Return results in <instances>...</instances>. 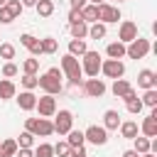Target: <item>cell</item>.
<instances>
[{"mask_svg":"<svg viewBox=\"0 0 157 157\" xmlns=\"http://www.w3.org/2000/svg\"><path fill=\"white\" fill-rule=\"evenodd\" d=\"M81 17H83V22H86V25H88V22H98V5L86 2V5L81 7Z\"/></svg>","mask_w":157,"mask_h":157,"instance_id":"cell-18","label":"cell"},{"mask_svg":"<svg viewBox=\"0 0 157 157\" xmlns=\"http://www.w3.org/2000/svg\"><path fill=\"white\" fill-rule=\"evenodd\" d=\"M22 86H25V91H32V88H37V76H32V74H25V76H22Z\"/></svg>","mask_w":157,"mask_h":157,"instance_id":"cell-38","label":"cell"},{"mask_svg":"<svg viewBox=\"0 0 157 157\" xmlns=\"http://www.w3.org/2000/svg\"><path fill=\"white\" fill-rule=\"evenodd\" d=\"M69 5H71V10H81L86 5V0H69Z\"/></svg>","mask_w":157,"mask_h":157,"instance_id":"cell-44","label":"cell"},{"mask_svg":"<svg viewBox=\"0 0 157 157\" xmlns=\"http://www.w3.org/2000/svg\"><path fill=\"white\" fill-rule=\"evenodd\" d=\"M15 157H34V152H32L29 147H17V152H15Z\"/></svg>","mask_w":157,"mask_h":157,"instance_id":"cell-42","label":"cell"},{"mask_svg":"<svg viewBox=\"0 0 157 157\" xmlns=\"http://www.w3.org/2000/svg\"><path fill=\"white\" fill-rule=\"evenodd\" d=\"M34 157H54V145H49V142H42V145L34 150Z\"/></svg>","mask_w":157,"mask_h":157,"instance_id":"cell-34","label":"cell"},{"mask_svg":"<svg viewBox=\"0 0 157 157\" xmlns=\"http://www.w3.org/2000/svg\"><path fill=\"white\" fill-rule=\"evenodd\" d=\"M22 2V7H34L37 5V0H20Z\"/></svg>","mask_w":157,"mask_h":157,"instance_id":"cell-45","label":"cell"},{"mask_svg":"<svg viewBox=\"0 0 157 157\" xmlns=\"http://www.w3.org/2000/svg\"><path fill=\"white\" fill-rule=\"evenodd\" d=\"M74 22H83L81 10H71V12H69V25H74Z\"/></svg>","mask_w":157,"mask_h":157,"instance_id":"cell-41","label":"cell"},{"mask_svg":"<svg viewBox=\"0 0 157 157\" xmlns=\"http://www.w3.org/2000/svg\"><path fill=\"white\" fill-rule=\"evenodd\" d=\"M125 103H128V110H130V113H132V115H137V113H140V110H142V108H145V105H142V101H140V98H132V101H125Z\"/></svg>","mask_w":157,"mask_h":157,"instance_id":"cell-39","label":"cell"},{"mask_svg":"<svg viewBox=\"0 0 157 157\" xmlns=\"http://www.w3.org/2000/svg\"><path fill=\"white\" fill-rule=\"evenodd\" d=\"M83 140H88L91 145H105L108 142V130L105 128H101V125H88L86 128V132H83Z\"/></svg>","mask_w":157,"mask_h":157,"instance_id":"cell-7","label":"cell"},{"mask_svg":"<svg viewBox=\"0 0 157 157\" xmlns=\"http://www.w3.org/2000/svg\"><path fill=\"white\" fill-rule=\"evenodd\" d=\"M32 142H34V135L29 130H22L17 137V147H32Z\"/></svg>","mask_w":157,"mask_h":157,"instance_id":"cell-33","label":"cell"},{"mask_svg":"<svg viewBox=\"0 0 157 157\" xmlns=\"http://www.w3.org/2000/svg\"><path fill=\"white\" fill-rule=\"evenodd\" d=\"M115 2H125V0H115Z\"/></svg>","mask_w":157,"mask_h":157,"instance_id":"cell-50","label":"cell"},{"mask_svg":"<svg viewBox=\"0 0 157 157\" xmlns=\"http://www.w3.org/2000/svg\"><path fill=\"white\" fill-rule=\"evenodd\" d=\"M22 71H25V74H32V76H37V71H39V59H34V56L25 59V61H22Z\"/></svg>","mask_w":157,"mask_h":157,"instance_id":"cell-29","label":"cell"},{"mask_svg":"<svg viewBox=\"0 0 157 157\" xmlns=\"http://www.w3.org/2000/svg\"><path fill=\"white\" fill-rule=\"evenodd\" d=\"M39 44H42V54H54L59 47L54 37H44V39H39Z\"/></svg>","mask_w":157,"mask_h":157,"instance_id":"cell-31","label":"cell"},{"mask_svg":"<svg viewBox=\"0 0 157 157\" xmlns=\"http://www.w3.org/2000/svg\"><path fill=\"white\" fill-rule=\"evenodd\" d=\"M17 105H20L22 110H34V105H37V96H34L32 91H22V93L17 96Z\"/></svg>","mask_w":157,"mask_h":157,"instance_id":"cell-16","label":"cell"},{"mask_svg":"<svg viewBox=\"0 0 157 157\" xmlns=\"http://www.w3.org/2000/svg\"><path fill=\"white\" fill-rule=\"evenodd\" d=\"M5 2H7V0H0V7H2V5H5Z\"/></svg>","mask_w":157,"mask_h":157,"instance_id":"cell-49","label":"cell"},{"mask_svg":"<svg viewBox=\"0 0 157 157\" xmlns=\"http://www.w3.org/2000/svg\"><path fill=\"white\" fill-rule=\"evenodd\" d=\"M135 37H137V25H135L132 20H125V22H120V29H118V42L128 44V42H132Z\"/></svg>","mask_w":157,"mask_h":157,"instance_id":"cell-11","label":"cell"},{"mask_svg":"<svg viewBox=\"0 0 157 157\" xmlns=\"http://www.w3.org/2000/svg\"><path fill=\"white\" fill-rule=\"evenodd\" d=\"M105 32H108V29H105L103 22H91V27H88V37H91V39H103Z\"/></svg>","mask_w":157,"mask_h":157,"instance_id":"cell-27","label":"cell"},{"mask_svg":"<svg viewBox=\"0 0 157 157\" xmlns=\"http://www.w3.org/2000/svg\"><path fill=\"white\" fill-rule=\"evenodd\" d=\"M118 20H120V10L115 5H108V2L98 5V22L108 25V22H118Z\"/></svg>","mask_w":157,"mask_h":157,"instance_id":"cell-9","label":"cell"},{"mask_svg":"<svg viewBox=\"0 0 157 157\" xmlns=\"http://www.w3.org/2000/svg\"><path fill=\"white\" fill-rule=\"evenodd\" d=\"M34 108L39 110V115H42V118H52V115L56 113V101H54V96L44 93L42 98H37V105H34Z\"/></svg>","mask_w":157,"mask_h":157,"instance_id":"cell-10","label":"cell"},{"mask_svg":"<svg viewBox=\"0 0 157 157\" xmlns=\"http://www.w3.org/2000/svg\"><path fill=\"white\" fill-rule=\"evenodd\" d=\"M69 29H71V37H74V39L88 37V25H86V22H74V25H69Z\"/></svg>","mask_w":157,"mask_h":157,"instance_id":"cell-24","label":"cell"},{"mask_svg":"<svg viewBox=\"0 0 157 157\" xmlns=\"http://www.w3.org/2000/svg\"><path fill=\"white\" fill-rule=\"evenodd\" d=\"M120 135H123V137H128V140H132V137L137 135V123H135V120L120 123Z\"/></svg>","mask_w":157,"mask_h":157,"instance_id":"cell-28","label":"cell"},{"mask_svg":"<svg viewBox=\"0 0 157 157\" xmlns=\"http://www.w3.org/2000/svg\"><path fill=\"white\" fill-rule=\"evenodd\" d=\"M34 10H37L39 17H49V15L54 12V2H52V0H37Z\"/></svg>","mask_w":157,"mask_h":157,"instance_id":"cell-26","label":"cell"},{"mask_svg":"<svg viewBox=\"0 0 157 157\" xmlns=\"http://www.w3.org/2000/svg\"><path fill=\"white\" fill-rule=\"evenodd\" d=\"M81 71H83L88 78L98 76V71H101V54H98V52L86 49V54L81 56Z\"/></svg>","mask_w":157,"mask_h":157,"instance_id":"cell-4","label":"cell"},{"mask_svg":"<svg viewBox=\"0 0 157 157\" xmlns=\"http://www.w3.org/2000/svg\"><path fill=\"white\" fill-rule=\"evenodd\" d=\"M103 128H105V130H118V128H120V113H118V110H105V115H103Z\"/></svg>","mask_w":157,"mask_h":157,"instance_id":"cell-17","label":"cell"},{"mask_svg":"<svg viewBox=\"0 0 157 157\" xmlns=\"http://www.w3.org/2000/svg\"><path fill=\"white\" fill-rule=\"evenodd\" d=\"M101 71H103L108 78H123L125 64H123L120 59H105V61H101Z\"/></svg>","mask_w":157,"mask_h":157,"instance_id":"cell-6","label":"cell"},{"mask_svg":"<svg viewBox=\"0 0 157 157\" xmlns=\"http://www.w3.org/2000/svg\"><path fill=\"white\" fill-rule=\"evenodd\" d=\"M147 52H150V39L135 37L132 42L125 44V56H130V59H145Z\"/></svg>","mask_w":157,"mask_h":157,"instance_id":"cell-5","label":"cell"},{"mask_svg":"<svg viewBox=\"0 0 157 157\" xmlns=\"http://www.w3.org/2000/svg\"><path fill=\"white\" fill-rule=\"evenodd\" d=\"M86 2H91V5H101V2H105V0H86Z\"/></svg>","mask_w":157,"mask_h":157,"instance_id":"cell-47","label":"cell"},{"mask_svg":"<svg viewBox=\"0 0 157 157\" xmlns=\"http://www.w3.org/2000/svg\"><path fill=\"white\" fill-rule=\"evenodd\" d=\"M86 39H71L69 42V54H74V56H83L86 54Z\"/></svg>","mask_w":157,"mask_h":157,"instance_id":"cell-25","label":"cell"},{"mask_svg":"<svg viewBox=\"0 0 157 157\" xmlns=\"http://www.w3.org/2000/svg\"><path fill=\"white\" fill-rule=\"evenodd\" d=\"M69 157H88V155H86V150H83V147H74V150L69 152Z\"/></svg>","mask_w":157,"mask_h":157,"instance_id":"cell-43","label":"cell"},{"mask_svg":"<svg viewBox=\"0 0 157 157\" xmlns=\"http://www.w3.org/2000/svg\"><path fill=\"white\" fill-rule=\"evenodd\" d=\"M15 96H17L15 83H12L10 78H2V81H0V98H2V101H7V98H15Z\"/></svg>","mask_w":157,"mask_h":157,"instance_id":"cell-20","label":"cell"},{"mask_svg":"<svg viewBox=\"0 0 157 157\" xmlns=\"http://www.w3.org/2000/svg\"><path fill=\"white\" fill-rule=\"evenodd\" d=\"M128 88H130V81H125V78H113L110 91H113V96H115V98H123Z\"/></svg>","mask_w":157,"mask_h":157,"instance_id":"cell-21","label":"cell"},{"mask_svg":"<svg viewBox=\"0 0 157 157\" xmlns=\"http://www.w3.org/2000/svg\"><path fill=\"white\" fill-rule=\"evenodd\" d=\"M123 157H140V155H137L135 150H125V152H123Z\"/></svg>","mask_w":157,"mask_h":157,"instance_id":"cell-46","label":"cell"},{"mask_svg":"<svg viewBox=\"0 0 157 157\" xmlns=\"http://www.w3.org/2000/svg\"><path fill=\"white\" fill-rule=\"evenodd\" d=\"M25 130H29L34 137H49L54 132V123L49 118H27L25 120Z\"/></svg>","mask_w":157,"mask_h":157,"instance_id":"cell-3","label":"cell"},{"mask_svg":"<svg viewBox=\"0 0 157 157\" xmlns=\"http://www.w3.org/2000/svg\"><path fill=\"white\" fill-rule=\"evenodd\" d=\"M15 152H17V140H12V137L2 140V145H0V157H15Z\"/></svg>","mask_w":157,"mask_h":157,"instance_id":"cell-23","label":"cell"},{"mask_svg":"<svg viewBox=\"0 0 157 157\" xmlns=\"http://www.w3.org/2000/svg\"><path fill=\"white\" fill-rule=\"evenodd\" d=\"M140 101H142V105L155 108V105H157V88H145V96H142Z\"/></svg>","mask_w":157,"mask_h":157,"instance_id":"cell-30","label":"cell"},{"mask_svg":"<svg viewBox=\"0 0 157 157\" xmlns=\"http://www.w3.org/2000/svg\"><path fill=\"white\" fill-rule=\"evenodd\" d=\"M12 20H15V17H12V15H10V10L2 5V7H0V22H2V25H10Z\"/></svg>","mask_w":157,"mask_h":157,"instance_id":"cell-40","label":"cell"},{"mask_svg":"<svg viewBox=\"0 0 157 157\" xmlns=\"http://www.w3.org/2000/svg\"><path fill=\"white\" fill-rule=\"evenodd\" d=\"M105 54H108V59H123L125 56V44L123 42H110L105 47Z\"/></svg>","mask_w":157,"mask_h":157,"instance_id":"cell-19","label":"cell"},{"mask_svg":"<svg viewBox=\"0 0 157 157\" xmlns=\"http://www.w3.org/2000/svg\"><path fill=\"white\" fill-rule=\"evenodd\" d=\"M137 86L140 88H157V74L152 69H142L137 74Z\"/></svg>","mask_w":157,"mask_h":157,"instance_id":"cell-14","label":"cell"},{"mask_svg":"<svg viewBox=\"0 0 157 157\" xmlns=\"http://www.w3.org/2000/svg\"><path fill=\"white\" fill-rule=\"evenodd\" d=\"M5 7H7V10H10V15H12V17H15V20H17V17H20V15H22V10H25V7H22V2H20V0H7V2H5Z\"/></svg>","mask_w":157,"mask_h":157,"instance_id":"cell-32","label":"cell"},{"mask_svg":"<svg viewBox=\"0 0 157 157\" xmlns=\"http://www.w3.org/2000/svg\"><path fill=\"white\" fill-rule=\"evenodd\" d=\"M66 135H69V137H66V142H69V147H71V150H74V147H83V142H86V140H83V132H81V130H74V128H71Z\"/></svg>","mask_w":157,"mask_h":157,"instance_id":"cell-22","label":"cell"},{"mask_svg":"<svg viewBox=\"0 0 157 157\" xmlns=\"http://www.w3.org/2000/svg\"><path fill=\"white\" fill-rule=\"evenodd\" d=\"M61 74H66V78H69V83L71 86H81L83 83V71H81V64H78V56H74V54H64L61 56Z\"/></svg>","mask_w":157,"mask_h":157,"instance_id":"cell-2","label":"cell"},{"mask_svg":"<svg viewBox=\"0 0 157 157\" xmlns=\"http://www.w3.org/2000/svg\"><path fill=\"white\" fill-rule=\"evenodd\" d=\"M140 157H157L155 152H145V155H140Z\"/></svg>","mask_w":157,"mask_h":157,"instance_id":"cell-48","label":"cell"},{"mask_svg":"<svg viewBox=\"0 0 157 157\" xmlns=\"http://www.w3.org/2000/svg\"><path fill=\"white\" fill-rule=\"evenodd\" d=\"M20 74V69H17V64H12V61H7L5 66H2V76L5 78H12V76H17Z\"/></svg>","mask_w":157,"mask_h":157,"instance_id":"cell-36","label":"cell"},{"mask_svg":"<svg viewBox=\"0 0 157 157\" xmlns=\"http://www.w3.org/2000/svg\"><path fill=\"white\" fill-rule=\"evenodd\" d=\"M54 115H56V120H54V132L66 135V132L74 128V115H71V110H59V113H54Z\"/></svg>","mask_w":157,"mask_h":157,"instance_id":"cell-8","label":"cell"},{"mask_svg":"<svg viewBox=\"0 0 157 157\" xmlns=\"http://www.w3.org/2000/svg\"><path fill=\"white\" fill-rule=\"evenodd\" d=\"M0 59H7V61L15 59V47L7 44V42H2V44H0Z\"/></svg>","mask_w":157,"mask_h":157,"instance_id":"cell-35","label":"cell"},{"mask_svg":"<svg viewBox=\"0 0 157 157\" xmlns=\"http://www.w3.org/2000/svg\"><path fill=\"white\" fill-rule=\"evenodd\" d=\"M20 44L27 47L32 56H39V54H42V44H39V39L32 37V34H22V37H20Z\"/></svg>","mask_w":157,"mask_h":157,"instance_id":"cell-15","label":"cell"},{"mask_svg":"<svg viewBox=\"0 0 157 157\" xmlns=\"http://www.w3.org/2000/svg\"><path fill=\"white\" fill-rule=\"evenodd\" d=\"M83 86V91H86V96H91V98H101L103 93H105V83H103V78H88L86 83H81Z\"/></svg>","mask_w":157,"mask_h":157,"instance_id":"cell-12","label":"cell"},{"mask_svg":"<svg viewBox=\"0 0 157 157\" xmlns=\"http://www.w3.org/2000/svg\"><path fill=\"white\" fill-rule=\"evenodd\" d=\"M140 130H142V135H145V137H157V110H155V108H152V113L142 120Z\"/></svg>","mask_w":157,"mask_h":157,"instance_id":"cell-13","label":"cell"},{"mask_svg":"<svg viewBox=\"0 0 157 157\" xmlns=\"http://www.w3.org/2000/svg\"><path fill=\"white\" fill-rule=\"evenodd\" d=\"M37 86L39 88H44V93H49V96H56V93H61V69H56V66H52L47 74H42V76H37Z\"/></svg>","mask_w":157,"mask_h":157,"instance_id":"cell-1","label":"cell"},{"mask_svg":"<svg viewBox=\"0 0 157 157\" xmlns=\"http://www.w3.org/2000/svg\"><path fill=\"white\" fill-rule=\"evenodd\" d=\"M69 152H71V147H69V142H66V140L54 145V155H59V157H69Z\"/></svg>","mask_w":157,"mask_h":157,"instance_id":"cell-37","label":"cell"}]
</instances>
